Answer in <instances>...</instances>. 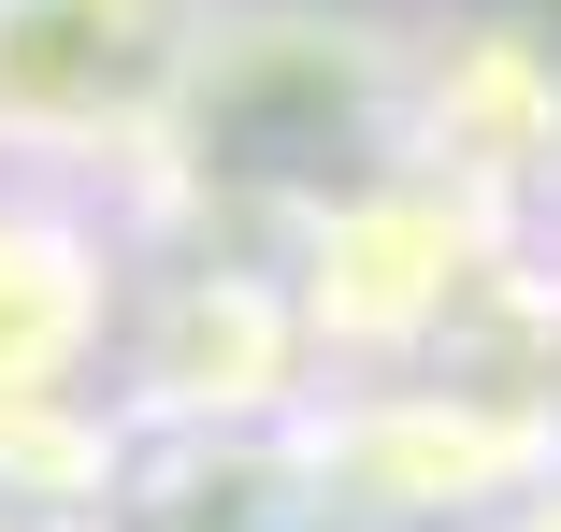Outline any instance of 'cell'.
Listing matches in <instances>:
<instances>
[{"label": "cell", "instance_id": "obj_3", "mask_svg": "<svg viewBox=\"0 0 561 532\" xmlns=\"http://www.w3.org/2000/svg\"><path fill=\"white\" fill-rule=\"evenodd\" d=\"M130 332L116 231L87 217L72 173H0V432L87 403V374Z\"/></svg>", "mask_w": 561, "mask_h": 532}, {"label": "cell", "instance_id": "obj_1", "mask_svg": "<svg viewBox=\"0 0 561 532\" xmlns=\"http://www.w3.org/2000/svg\"><path fill=\"white\" fill-rule=\"evenodd\" d=\"M403 159V30L375 15H317V0H216L187 86L145 144V173H173L216 217H317Z\"/></svg>", "mask_w": 561, "mask_h": 532}, {"label": "cell", "instance_id": "obj_2", "mask_svg": "<svg viewBox=\"0 0 561 532\" xmlns=\"http://www.w3.org/2000/svg\"><path fill=\"white\" fill-rule=\"evenodd\" d=\"M216 0H0V173H116L159 144Z\"/></svg>", "mask_w": 561, "mask_h": 532}]
</instances>
